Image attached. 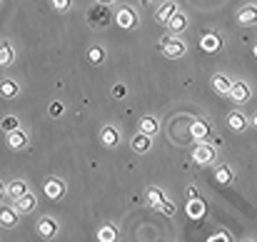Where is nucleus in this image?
<instances>
[{
	"instance_id": "cd10ccee",
	"label": "nucleus",
	"mask_w": 257,
	"mask_h": 242,
	"mask_svg": "<svg viewBox=\"0 0 257 242\" xmlns=\"http://www.w3.org/2000/svg\"><path fill=\"white\" fill-rule=\"evenodd\" d=\"M3 130H5V133H13V130H18V117H13V115L3 117Z\"/></svg>"
},
{
	"instance_id": "20e7f679",
	"label": "nucleus",
	"mask_w": 257,
	"mask_h": 242,
	"mask_svg": "<svg viewBox=\"0 0 257 242\" xmlns=\"http://www.w3.org/2000/svg\"><path fill=\"white\" fill-rule=\"evenodd\" d=\"M215 155H217L215 148H212V145H205V143L192 150V160L197 162V165H212V162H215Z\"/></svg>"
},
{
	"instance_id": "4468645a",
	"label": "nucleus",
	"mask_w": 257,
	"mask_h": 242,
	"mask_svg": "<svg viewBox=\"0 0 257 242\" xmlns=\"http://www.w3.org/2000/svg\"><path fill=\"white\" fill-rule=\"evenodd\" d=\"M227 125H230V130L242 133V130L247 128V117H245L242 112H230V115H227Z\"/></svg>"
},
{
	"instance_id": "ddd939ff",
	"label": "nucleus",
	"mask_w": 257,
	"mask_h": 242,
	"mask_svg": "<svg viewBox=\"0 0 257 242\" xmlns=\"http://www.w3.org/2000/svg\"><path fill=\"white\" fill-rule=\"evenodd\" d=\"M145 200H148V205L155 207V210H160V207L165 205V195H163L158 187H148V190H145Z\"/></svg>"
},
{
	"instance_id": "2eb2a0df",
	"label": "nucleus",
	"mask_w": 257,
	"mask_h": 242,
	"mask_svg": "<svg viewBox=\"0 0 257 242\" xmlns=\"http://www.w3.org/2000/svg\"><path fill=\"white\" fill-rule=\"evenodd\" d=\"M8 145H10L13 150H20V148L28 145V135H25L23 130H13V133H8Z\"/></svg>"
},
{
	"instance_id": "9d476101",
	"label": "nucleus",
	"mask_w": 257,
	"mask_h": 242,
	"mask_svg": "<svg viewBox=\"0 0 257 242\" xmlns=\"http://www.w3.org/2000/svg\"><path fill=\"white\" fill-rule=\"evenodd\" d=\"M212 90H215L217 95H230V90H232V80H230L227 75L217 73V75H212Z\"/></svg>"
},
{
	"instance_id": "4be33fe9",
	"label": "nucleus",
	"mask_w": 257,
	"mask_h": 242,
	"mask_svg": "<svg viewBox=\"0 0 257 242\" xmlns=\"http://www.w3.org/2000/svg\"><path fill=\"white\" fill-rule=\"evenodd\" d=\"M190 135H192L195 140H202V138H207V123H202V120H195V123L190 125Z\"/></svg>"
},
{
	"instance_id": "f257e3e1",
	"label": "nucleus",
	"mask_w": 257,
	"mask_h": 242,
	"mask_svg": "<svg viewBox=\"0 0 257 242\" xmlns=\"http://www.w3.org/2000/svg\"><path fill=\"white\" fill-rule=\"evenodd\" d=\"M160 50H163V55H165V58L177 60V58H182V55L187 53V43H185V40H180V38H165V40H163V45H160Z\"/></svg>"
},
{
	"instance_id": "a211bd4d",
	"label": "nucleus",
	"mask_w": 257,
	"mask_h": 242,
	"mask_svg": "<svg viewBox=\"0 0 257 242\" xmlns=\"http://www.w3.org/2000/svg\"><path fill=\"white\" fill-rule=\"evenodd\" d=\"M100 143L105 145V148H115L117 145V130L115 128H102V133H100Z\"/></svg>"
},
{
	"instance_id": "f3484780",
	"label": "nucleus",
	"mask_w": 257,
	"mask_h": 242,
	"mask_svg": "<svg viewBox=\"0 0 257 242\" xmlns=\"http://www.w3.org/2000/svg\"><path fill=\"white\" fill-rule=\"evenodd\" d=\"M185 28H187V18H185V15L177 10L170 20H168V30H170V33H182Z\"/></svg>"
},
{
	"instance_id": "c756f323",
	"label": "nucleus",
	"mask_w": 257,
	"mask_h": 242,
	"mask_svg": "<svg viewBox=\"0 0 257 242\" xmlns=\"http://www.w3.org/2000/svg\"><path fill=\"white\" fill-rule=\"evenodd\" d=\"M160 212H163V215H175V205H172L170 200H165V205H163V207H160Z\"/></svg>"
},
{
	"instance_id": "dca6fc26",
	"label": "nucleus",
	"mask_w": 257,
	"mask_h": 242,
	"mask_svg": "<svg viewBox=\"0 0 257 242\" xmlns=\"http://www.w3.org/2000/svg\"><path fill=\"white\" fill-rule=\"evenodd\" d=\"M150 148H153V143H150V135H145V133H138V135L133 138V150H135V153H140V155H143V153H148Z\"/></svg>"
},
{
	"instance_id": "473e14b6",
	"label": "nucleus",
	"mask_w": 257,
	"mask_h": 242,
	"mask_svg": "<svg viewBox=\"0 0 257 242\" xmlns=\"http://www.w3.org/2000/svg\"><path fill=\"white\" fill-rule=\"evenodd\" d=\"M60 110H63V105H58V102H55V105H53V115H60Z\"/></svg>"
},
{
	"instance_id": "a878e982",
	"label": "nucleus",
	"mask_w": 257,
	"mask_h": 242,
	"mask_svg": "<svg viewBox=\"0 0 257 242\" xmlns=\"http://www.w3.org/2000/svg\"><path fill=\"white\" fill-rule=\"evenodd\" d=\"M87 60H90L92 65H100V63L105 60V50H102V48H97V45H95V48H90V50H87Z\"/></svg>"
},
{
	"instance_id": "39448f33",
	"label": "nucleus",
	"mask_w": 257,
	"mask_h": 242,
	"mask_svg": "<svg viewBox=\"0 0 257 242\" xmlns=\"http://www.w3.org/2000/svg\"><path fill=\"white\" fill-rule=\"evenodd\" d=\"M237 23L250 28V25H257V5H245L237 10Z\"/></svg>"
},
{
	"instance_id": "393cba45",
	"label": "nucleus",
	"mask_w": 257,
	"mask_h": 242,
	"mask_svg": "<svg viewBox=\"0 0 257 242\" xmlns=\"http://www.w3.org/2000/svg\"><path fill=\"white\" fill-rule=\"evenodd\" d=\"M13 60H15L13 48H10L8 43H3V45H0V65H13Z\"/></svg>"
},
{
	"instance_id": "72a5a7b5",
	"label": "nucleus",
	"mask_w": 257,
	"mask_h": 242,
	"mask_svg": "<svg viewBox=\"0 0 257 242\" xmlns=\"http://www.w3.org/2000/svg\"><path fill=\"white\" fill-rule=\"evenodd\" d=\"M100 5H110V3H115V0H97Z\"/></svg>"
},
{
	"instance_id": "b1692460",
	"label": "nucleus",
	"mask_w": 257,
	"mask_h": 242,
	"mask_svg": "<svg viewBox=\"0 0 257 242\" xmlns=\"http://www.w3.org/2000/svg\"><path fill=\"white\" fill-rule=\"evenodd\" d=\"M0 225H3V227H8V230H13V227L18 225V217H15V212L3 207V212H0Z\"/></svg>"
},
{
	"instance_id": "0eeeda50",
	"label": "nucleus",
	"mask_w": 257,
	"mask_h": 242,
	"mask_svg": "<svg viewBox=\"0 0 257 242\" xmlns=\"http://www.w3.org/2000/svg\"><path fill=\"white\" fill-rule=\"evenodd\" d=\"M175 13H177V3H172V0L163 3V5L158 8V13H155V20H158V25H168V20H170Z\"/></svg>"
},
{
	"instance_id": "7ed1b4c3",
	"label": "nucleus",
	"mask_w": 257,
	"mask_h": 242,
	"mask_svg": "<svg viewBox=\"0 0 257 242\" xmlns=\"http://www.w3.org/2000/svg\"><path fill=\"white\" fill-rule=\"evenodd\" d=\"M115 23H117L120 28H125V30H135V28H138V13H135L133 8H120V10L115 13Z\"/></svg>"
},
{
	"instance_id": "6ab92c4d",
	"label": "nucleus",
	"mask_w": 257,
	"mask_h": 242,
	"mask_svg": "<svg viewBox=\"0 0 257 242\" xmlns=\"http://www.w3.org/2000/svg\"><path fill=\"white\" fill-rule=\"evenodd\" d=\"M25 192H30V190H28V182H23V180H13V182L8 185V195H10V197H15V200H18V197H23Z\"/></svg>"
},
{
	"instance_id": "aec40b11",
	"label": "nucleus",
	"mask_w": 257,
	"mask_h": 242,
	"mask_svg": "<svg viewBox=\"0 0 257 242\" xmlns=\"http://www.w3.org/2000/svg\"><path fill=\"white\" fill-rule=\"evenodd\" d=\"M97 242H117V230L112 225H105L97 230Z\"/></svg>"
},
{
	"instance_id": "c85d7f7f",
	"label": "nucleus",
	"mask_w": 257,
	"mask_h": 242,
	"mask_svg": "<svg viewBox=\"0 0 257 242\" xmlns=\"http://www.w3.org/2000/svg\"><path fill=\"white\" fill-rule=\"evenodd\" d=\"M70 5H73V0H53V8H55L58 13H65V10H70Z\"/></svg>"
},
{
	"instance_id": "f704fd0d",
	"label": "nucleus",
	"mask_w": 257,
	"mask_h": 242,
	"mask_svg": "<svg viewBox=\"0 0 257 242\" xmlns=\"http://www.w3.org/2000/svg\"><path fill=\"white\" fill-rule=\"evenodd\" d=\"M250 123H252V125H255V128H257V115H255V117H252V120H250Z\"/></svg>"
},
{
	"instance_id": "f8f14e48",
	"label": "nucleus",
	"mask_w": 257,
	"mask_h": 242,
	"mask_svg": "<svg viewBox=\"0 0 257 242\" xmlns=\"http://www.w3.org/2000/svg\"><path fill=\"white\" fill-rule=\"evenodd\" d=\"M55 232H58V222H55L53 217H40V222H38V235H40V237H55Z\"/></svg>"
},
{
	"instance_id": "bb28decb",
	"label": "nucleus",
	"mask_w": 257,
	"mask_h": 242,
	"mask_svg": "<svg viewBox=\"0 0 257 242\" xmlns=\"http://www.w3.org/2000/svg\"><path fill=\"white\" fill-rule=\"evenodd\" d=\"M0 92H3V97H15V95H18V85H15V80H3Z\"/></svg>"
},
{
	"instance_id": "f03ea898",
	"label": "nucleus",
	"mask_w": 257,
	"mask_h": 242,
	"mask_svg": "<svg viewBox=\"0 0 257 242\" xmlns=\"http://www.w3.org/2000/svg\"><path fill=\"white\" fill-rule=\"evenodd\" d=\"M110 5H95L90 13H87V23L92 25V28H105L107 25V20H110V10H107Z\"/></svg>"
},
{
	"instance_id": "2f4dec72",
	"label": "nucleus",
	"mask_w": 257,
	"mask_h": 242,
	"mask_svg": "<svg viewBox=\"0 0 257 242\" xmlns=\"http://www.w3.org/2000/svg\"><path fill=\"white\" fill-rule=\"evenodd\" d=\"M185 195H187V200H197V190H195V187H187Z\"/></svg>"
},
{
	"instance_id": "6e6552de",
	"label": "nucleus",
	"mask_w": 257,
	"mask_h": 242,
	"mask_svg": "<svg viewBox=\"0 0 257 242\" xmlns=\"http://www.w3.org/2000/svg\"><path fill=\"white\" fill-rule=\"evenodd\" d=\"M200 48H202L205 53H217V50L222 48V40H220L215 33H205V35L200 38Z\"/></svg>"
},
{
	"instance_id": "423d86ee",
	"label": "nucleus",
	"mask_w": 257,
	"mask_h": 242,
	"mask_svg": "<svg viewBox=\"0 0 257 242\" xmlns=\"http://www.w3.org/2000/svg\"><path fill=\"white\" fill-rule=\"evenodd\" d=\"M250 95H252V90H250L247 82H232V90H230L232 102H247Z\"/></svg>"
},
{
	"instance_id": "412c9836",
	"label": "nucleus",
	"mask_w": 257,
	"mask_h": 242,
	"mask_svg": "<svg viewBox=\"0 0 257 242\" xmlns=\"http://www.w3.org/2000/svg\"><path fill=\"white\" fill-rule=\"evenodd\" d=\"M158 128H160V125H158V120H155L153 115L143 117V123H140V133H145V135H150V138L158 133Z\"/></svg>"
},
{
	"instance_id": "e433bc0d",
	"label": "nucleus",
	"mask_w": 257,
	"mask_h": 242,
	"mask_svg": "<svg viewBox=\"0 0 257 242\" xmlns=\"http://www.w3.org/2000/svg\"><path fill=\"white\" fill-rule=\"evenodd\" d=\"M143 3H150V0H143Z\"/></svg>"
},
{
	"instance_id": "9b49d317",
	"label": "nucleus",
	"mask_w": 257,
	"mask_h": 242,
	"mask_svg": "<svg viewBox=\"0 0 257 242\" xmlns=\"http://www.w3.org/2000/svg\"><path fill=\"white\" fill-rule=\"evenodd\" d=\"M43 190H45V195H48L50 200H58V197H60V195L65 192V185H63V182H60L58 177H50V180H48V182L43 185Z\"/></svg>"
},
{
	"instance_id": "5701e85b",
	"label": "nucleus",
	"mask_w": 257,
	"mask_h": 242,
	"mask_svg": "<svg viewBox=\"0 0 257 242\" xmlns=\"http://www.w3.org/2000/svg\"><path fill=\"white\" fill-rule=\"evenodd\" d=\"M215 180H217L220 185H232V182H235V175H232V170H230V167H217Z\"/></svg>"
},
{
	"instance_id": "1a4fd4ad",
	"label": "nucleus",
	"mask_w": 257,
	"mask_h": 242,
	"mask_svg": "<svg viewBox=\"0 0 257 242\" xmlns=\"http://www.w3.org/2000/svg\"><path fill=\"white\" fill-rule=\"evenodd\" d=\"M35 205H38V200H35V195H33V192H25L23 197H18V200H15V210H18V212H23V215L33 212V210H35Z\"/></svg>"
},
{
	"instance_id": "7c9ffc66",
	"label": "nucleus",
	"mask_w": 257,
	"mask_h": 242,
	"mask_svg": "<svg viewBox=\"0 0 257 242\" xmlns=\"http://www.w3.org/2000/svg\"><path fill=\"white\" fill-rule=\"evenodd\" d=\"M200 212H202V205H200L197 200H192V205H190V215H195V217H197Z\"/></svg>"
},
{
	"instance_id": "c9c22d12",
	"label": "nucleus",
	"mask_w": 257,
	"mask_h": 242,
	"mask_svg": "<svg viewBox=\"0 0 257 242\" xmlns=\"http://www.w3.org/2000/svg\"><path fill=\"white\" fill-rule=\"evenodd\" d=\"M255 58H257V43H255Z\"/></svg>"
}]
</instances>
